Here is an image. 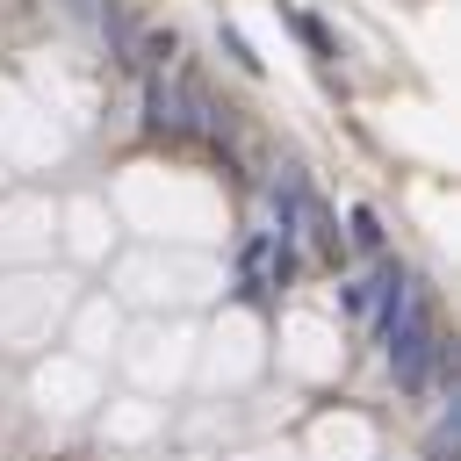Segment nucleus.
<instances>
[{
	"label": "nucleus",
	"instance_id": "1",
	"mask_svg": "<svg viewBox=\"0 0 461 461\" xmlns=\"http://www.w3.org/2000/svg\"><path fill=\"white\" fill-rule=\"evenodd\" d=\"M180 58V36L173 29H137V43H130V65H144V72H166Z\"/></svg>",
	"mask_w": 461,
	"mask_h": 461
},
{
	"label": "nucleus",
	"instance_id": "2",
	"mask_svg": "<svg viewBox=\"0 0 461 461\" xmlns=\"http://www.w3.org/2000/svg\"><path fill=\"white\" fill-rule=\"evenodd\" d=\"M101 29H108L115 58L130 65V43H137V14H130V0H101Z\"/></svg>",
	"mask_w": 461,
	"mask_h": 461
},
{
	"label": "nucleus",
	"instance_id": "3",
	"mask_svg": "<svg viewBox=\"0 0 461 461\" xmlns=\"http://www.w3.org/2000/svg\"><path fill=\"white\" fill-rule=\"evenodd\" d=\"M353 245H360V252H382V223H375V209H367V202L353 209Z\"/></svg>",
	"mask_w": 461,
	"mask_h": 461
}]
</instances>
